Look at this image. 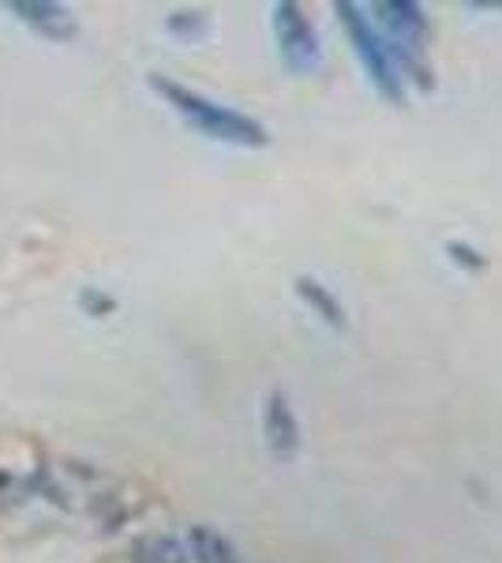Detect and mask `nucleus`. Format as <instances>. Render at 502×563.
Instances as JSON below:
<instances>
[{
  "instance_id": "nucleus-1",
  "label": "nucleus",
  "mask_w": 502,
  "mask_h": 563,
  "mask_svg": "<svg viewBox=\"0 0 502 563\" xmlns=\"http://www.w3.org/2000/svg\"><path fill=\"white\" fill-rule=\"evenodd\" d=\"M150 84L172 109H177L180 117H185L191 129H199L203 135H210V140L241 143V147H263V143H267V129H263L259 121H252V117L236 113V109H230V106L210 102V98L196 95V90H188L180 84H172V79L154 76Z\"/></svg>"
},
{
  "instance_id": "nucleus-2",
  "label": "nucleus",
  "mask_w": 502,
  "mask_h": 563,
  "mask_svg": "<svg viewBox=\"0 0 502 563\" xmlns=\"http://www.w3.org/2000/svg\"><path fill=\"white\" fill-rule=\"evenodd\" d=\"M337 15H342V26L345 34H349L353 42V53L356 60H360V68L368 71V79L376 84V90L387 102L401 106L405 102V87H401V71L394 68V60H390L387 45H382L376 23H371V15H364L360 4H337Z\"/></svg>"
},
{
  "instance_id": "nucleus-3",
  "label": "nucleus",
  "mask_w": 502,
  "mask_h": 563,
  "mask_svg": "<svg viewBox=\"0 0 502 563\" xmlns=\"http://www.w3.org/2000/svg\"><path fill=\"white\" fill-rule=\"evenodd\" d=\"M274 42H278V53H281V60H286V68L297 71V76H312V71L323 65L315 26L308 23L304 8L293 4V0L274 4Z\"/></svg>"
},
{
  "instance_id": "nucleus-4",
  "label": "nucleus",
  "mask_w": 502,
  "mask_h": 563,
  "mask_svg": "<svg viewBox=\"0 0 502 563\" xmlns=\"http://www.w3.org/2000/svg\"><path fill=\"white\" fill-rule=\"evenodd\" d=\"M263 432H267V448L274 459L289 462L300 451V424L297 413L289 406V398L281 390H274L267 398V410H263Z\"/></svg>"
},
{
  "instance_id": "nucleus-5",
  "label": "nucleus",
  "mask_w": 502,
  "mask_h": 563,
  "mask_svg": "<svg viewBox=\"0 0 502 563\" xmlns=\"http://www.w3.org/2000/svg\"><path fill=\"white\" fill-rule=\"evenodd\" d=\"M12 12H20L23 23H31L34 31L49 34V38H71L76 34V20H71L68 8L60 4H42V0H20V4H12Z\"/></svg>"
},
{
  "instance_id": "nucleus-6",
  "label": "nucleus",
  "mask_w": 502,
  "mask_h": 563,
  "mask_svg": "<svg viewBox=\"0 0 502 563\" xmlns=\"http://www.w3.org/2000/svg\"><path fill=\"white\" fill-rule=\"evenodd\" d=\"M297 294L304 297V301L312 305L315 312L334 327V331H342V327H345V308L334 301L331 289H326L323 282H319V278H308V275H304V278H297Z\"/></svg>"
},
{
  "instance_id": "nucleus-7",
  "label": "nucleus",
  "mask_w": 502,
  "mask_h": 563,
  "mask_svg": "<svg viewBox=\"0 0 502 563\" xmlns=\"http://www.w3.org/2000/svg\"><path fill=\"white\" fill-rule=\"evenodd\" d=\"M132 560L135 563H185V549H180L172 538L154 533V538H143L140 544H135Z\"/></svg>"
},
{
  "instance_id": "nucleus-8",
  "label": "nucleus",
  "mask_w": 502,
  "mask_h": 563,
  "mask_svg": "<svg viewBox=\"0 0 502 563\" xmlns=\"http://www.w3.org/2000/svg\"><path fill=\"white\" fill-rule=\"evenodd\" d=\"M191 544H196V552H199V560H203V563H236L230 541H222V533L207 530V526L191 530Z\"/></svg>"
},
{
  "instance_id": "nucleus-9",
  "label": "nucleus",
  "mask_w": 502,
  "mask_h": 563,
  "mask_svg": "<svg viewBox=\"0 0 502 563\" xmlns=\"http://www.w3.org/2000/svg\"><path fill=\"white\" fill-rule=\"evenodd\" d=\"M446 252H450V260L458 263V267H469V271H480V267H483L480 252H477V249H469V244L450 241V244H446Z\"/></svg>"
},
{
  "instance_id": "nucleus-10",
  "label": "nucleus",
  "mask_w": 502,
  "mask_h": 563,
  "mask_svg": "<svg viewBox=\"0 0 502 563\" xmlns=\"http://www.w3.org/2000/svg\"><path fill=\"white\" fill-rule=\"evenodd\" d=\"M188 15H191V20H180V15H172V20H169V31H177V34H185V31H203V26H207L203 15H199V12H188Z\"/></svg>"
}]
</instances>
